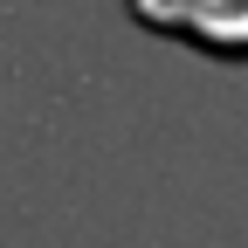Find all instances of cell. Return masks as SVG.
<instances>
[{"label": "cell", "instance_id": "6da1fadb", "mask_svg": "<svg viewBox=\"0 0 248 248\" xmlns=\"http://www.w3.org/2000/svg\"><path fill=\"white\" fill-rule=\"evenodd\" d=\"M145 35L200 48L214 62H248V0H124Z\"/></svg>", "mask_w": 248, "mask_h": 248}]
</instances>
